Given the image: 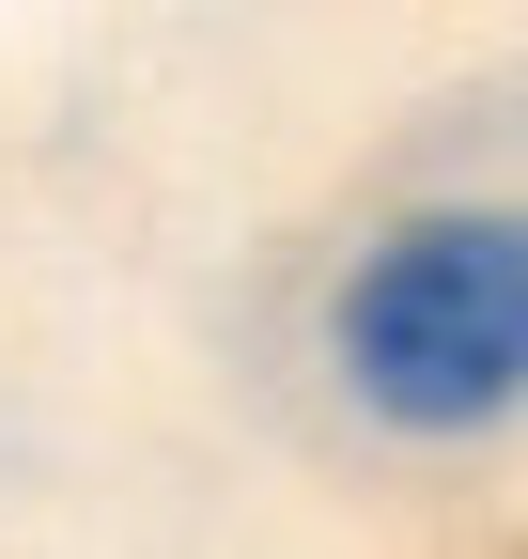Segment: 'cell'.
<instances>
[{
	"mask_svg": "<svg viewBox=\"0 0 528 559\" xmlns=\"http://www.w3.org/2000/svg\"><path fill=\"white\" fill-rule=\"evenodd\" d=\"M326 358L388 436H482L528 404V202H420L388 218L343 296H326Z\"/></svg>",
	"mask_w": 528,
	"mask_h": 559,
	"instance_id": "obj_1",
	"label": "cell"
}]
</instances>
